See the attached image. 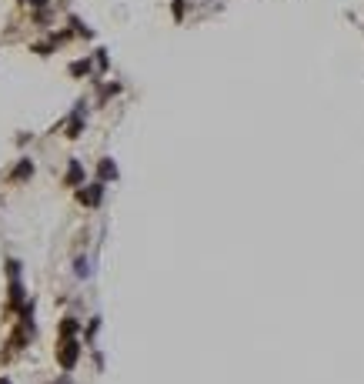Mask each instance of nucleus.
I'll use <instances>...</instances> for the list:
<instances>
[{"label": "nucleus", "instance_id": "0eeeda50", "mask_svg": "<svg viewBox=\"0 0 364 384\" xmlns=\"http://www.w3.org/2000/svg\"><path fill=\"white\" fill-rule=\"evenodd\" d=\"M80 177H84V171H80V161H70V171H67V184H77Z\"/></svg>", "mask_w": 364, "mask_h": 384}, {"label": "nucleus", "instance_id": "1a4fd4ad", "mask_svg": "<svg viewBox=\"0 0 364 384\" xmlns=\"http://www.w3.org/2000/svg\"><path fill=\"white\" fill-rule=\"evenodd\" d=\"M171 10H174V20H184V13H187V0H174Z\"/></svg>", "mask_w": 364, "mask_h": 384}, {"label": "nucleus", "instance_id": "f03ea898", "mask_svg": "<svg viewBox=\"0 0 364 384\" xmlns=\"http://www.w3.org/2000/svg\"><path fill=\"white\" fill-rule=\"evenodd\" d=\"M100 197H104V184H90L87 191H77L80 204H100Z\"/></svg>", "mask_w": 364, "mask_h": 384}, {"label": "nucleus", "instance_id": "20e7f679", "mask_svg": "<svg viewBox=\"0 0 364 384\" xmlns=\"http://www.w3.org/2000/svg\"><path fill=\"white\" fill-rule=\"evenodd\" d=\"M33 174V161H27V157H23L20 164L13 167V181H23V177H30Z\"/></svg>", "mask_w": 364, "mask_h": 384}, {"label": "nucleus", "instance_id": "39448f33", "mask_svg": "<svg viewBox=\"0 0 364 384\" xmlns=\"http://www.w3.org/2000/svg\"><path fill=\"white\" fill-rule=\"evenodd\" d=\"M10 304H13V307H20V304H23V284L17 281V277L10 281Z\"/></svg>", "mask_w": 364, "mask_h": 384}, {"label": "nucleus", "instance_id": "9b49d317", "mask_svg": "<svg viewBox=\"0 0 364 384\" xmlns=\"http://www.w3.org/2000/svg\"><path fill=\"white\" fill-rule=\"evenodd\" d=\"M87 274H90V264L80 257V261H77V277H87Z\"/></svg>", "mask_w": 364, "mask_h": 384}, {"label": "nucleus", "instance_id": "f8f14e48", "mask_svg": "<svg viewBox=\"0 0 364 384\" xmlns=\"http://www.w3.org/2000/svg\"><path fill=\"white\" fill-rule=\"evenodd\" d=\"M7 271H10V277L20 274V261H7Z\"/></svg>", "mask_w": 364, "mask_h": 384}, {"label": "nucleus", "instance_id": "6e6552de", "mask_svg": "<svg viewBox=\"0 0 364 384\" xmlns=\"http://www.w3.org/2000/svg\"><path fill=\"white\" fill-rule=\"evenodd\" d=\"M77 328H80V324H77L74 318H64V324H60V334H64V338H74V334H77Z\"/></svg>", "mask_w": 364, "mask_h": 384}, {"label": "nucleus", "instance_id": "7ed1b4c3", "mask_svg": "<svg viewBox=\"0 0 364 384\" xmlns=\"http://www.w3.org/2000/svg\"><path fill=\"white\" fill-rule=\"evenodd\" d=\"M97 174H100V181H114V177H117V167H114V161H111V157H104V161H100Z\"/></svg>", "mask_w": 364, "mask_h": 384}, {"label": "nucleus", "instance_id": "423d86ee", "mask_svg": "<svg viewBox=\"0 0 364 384\" xmlns=\"http://www.w3.org/2000/svg\"><path fill=\"white\" fill-rule=\"evenodd\" d=\"M80 131H84V121H80V114H74V117H70V127H67V137L74 141V137H80Z\"/></svg>", "mask_w": 364, "mask_h": 384}, {"label": "nucleus", "instance_id": "f257e3e1", "mask_svg": "<svg viewBox=\"0 0 364 384\" xmlns=\"http://www.w3.org/2000/svg\"><path fill=\"white\" fill-rule=\"evenodd\" d=\"M57 358H60V364H64L67 371L77 364V358H80V344L74 338H64V344H60V351H57Z\"/></svg>", "mask_w": 364, "mask_h": 384}, {"label": "nucleus", "instance_id": "ddd939ff", "mask_svg": "<svg viewBox=\"0 0 364 384\" xmlns=\"http://www.w3.org/2000/svg\"><path fill=\"white\" fill-rule=\"evenodd\" d=\"M0 384H10V381H0Z\"/></svg>", "mask_w": 364, "mask_h": 384}, {"label": "nucleus", "instance_id": "9d476101", "mask_svg": "<svg viewBox=\"0 0 364 384\" xmlns=\"http://www.w3.org/2000/svg\"><path fill=\"white\" fill-rule=\"evenodd\" d=\"M87 70H90V60H77V64H70V74H74V77L87 74Z\"/></svg>", "mask_w": 364, "mask_h": 384}]
</instances>
